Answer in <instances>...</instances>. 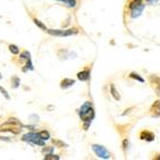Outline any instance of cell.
Returning a JSON list of instances; mask_svg holds the SVG:
<instances>
[{
	"instance_id": "6da1fadb",
	"label": "cell",
	"mask_w": 160,
	"mask_h": 160,
	"mask_svg": "<svg viewBox=\"0 0 160 160\" xmlns=\"http://www.w3.org/2000/svg\"><path fill=\"white\" fill-rule=\"evenodd\" d=\"M49 35L52 36H57V37H65V36H72V35H76L78 33L77 28H71V29L66 30H55V29H47L46 30Z\"/></svg>"
},
{
	"instance_id": "7a4b0ae2",
	"label": "cell",
	"mask_w": 160,
	"mask_h": 160,
	"mask_svg": "<svg viewBox=\"0 0 160 160\" xmlns=\"http://www.w3.org/2000/svg\"><path fill=\"white\" fill-rule=\"evenodd\" d=\"M130 8H131V17L132 18H138L139 16L142 14L143 9H145V5L137 0V1H133L130 5Z\"/></svg>"
},
{
	"instance_id": "3957f363",
	"label": "cell",
	"mask_w": 160,
	"mask_h": 160,
	"mask_svg": "<svg viewBox=\"0 0 160 160\" xmlns=\"http://www.w3.org/2000/svg\"><path fill=\"white\" fill-rule=\"evenodd\" d=\"M92 149L95 152L99 158H102V159H109L110 158V152L108 151V149L103 147V145H92Z\"/></svg>"
},
{
	"instance_id": "277c9868",
	"label": "cell",
	"mask_w": 160,
	"mask_h": 160,
	"mask_svg": "<svg viewBox=\"0 0 160 160\" xmlns=\"http://www.w3.org/2000/svg\"><path fill=\"white\" fill-rule=\"evenodd\" d=\"M150 112H151V116H155V118H158V116H160V100L156 101V102H155V103L151 105Z\"/></svg>"
},
{
	"instance_id": "5b68a950",
	"label": "cell",
	"mask_w": 160,
	"mask_h": 160,
	"mask_svg": "<svg viewBox=\"0 0 160 160\" xmlns=\"http://www.w3.org/2000/svg\"><path fill=\"white\" fill-rule=\"evenodd\" d=\"M140 139L151 142L155 140V134L152 132H150V131H142L141 133H140Z\"/></svg>"
},
{
	"instance_id": "8992f818",
	"label": "cell",
	"mask_w": 160,
	"mask_h": 160,
	"mask_svg": "<svg viewBox=\"0 0 160 160\" xmlns=\"http://www.w3.org/2000/svg\"><path fill=\"white\" fill-rule=\"evenodd\" d=\"M77 78L82 82H85L90 78V71L89 70H84V71H81L77 73Z\"/></svg>"
},
{
	"instance_id": "52a82bcc",
	"label": "cell",
	"mask_w": 160,
	"mask_h": 160,
	"mask_svg": "<svg viewBox=\"0 0 160 160\" xmlns=\"http://www.w3.org/2000/svg\"><path fill=\"white\" fill-rule=\"evenodd\" d=\"M37 139H41L39 136H38V133H27L22 137L24 141H28V142H34L35 140H37Z\"/></svg>"
},
{
	"instance_id": "ba28073f",
	"label": "cell",
	"mask_w": 160,
	"mask_h": 160,
	"mask_svg": "<svg viewBox=\"0 0 160 160\" xmlns=\"http://www.w3.org/2000/svg\"><path fill=\"white\" fill-rule=\"evenodd\" d=\"M73 84H75L74 80H72V78H65V80H63V81L60 82V87H62V89H67V87L72 86Z\"/></svg>"
},
{
	"instance_id": "9c48e42d",
	"label": "cell",
	"mask_w": 160,
	"mask_h": 160,
	"mask_svg": "<svg viewBox=\"0 0 160 160\" xmlns=\"http://www.w3.org/2000/svg\"><path fill=\"white\" fill-rule=\"evenodd\" d=\"M110 91H111V95L113 96V99L116 101H120V99H121V96H120L119 92L116 91V86H114V84H111V86H110Z\"/></svg>"
},
{
	"instance_id": "30bf717a",
	"label": "cell",
	"mask_w": 160,
	"mask_h": 160,
	"mask_svg": "<svg viewBox=\"0 0 160 160\" xmlns=\"http://www.w3.org/2000/svg\"><path fill=\"white\" fill-rule=\"evenodd\" d=\"M93 108V105H92V103L91 102H85L84 104L81 106V109H80V114H82V113H85V112H87L90 110V109Z\"/></svg>"
},
{
	"instance_id": "8fae6325",
	"label": "cell",
	"mask_w": 160,
	"mask_h": 160,
	"mask_svg": "<svg viewBox=\"0 0 160 160\" xmlns=\"http://www.w3.org/2000/svg\"><path fill=\"white\" fill-rule=\"evenodd\" d=\"M150 82L152 83L153 85L156 86V89L160 92V77L158 76H150Z\"/></svg>"
},
{
	"instance_id": "7c38bea8",
	"label": "cell",
	"mask_w": 160,
	"mask_h": 160,
	"mask_svg": "<svg viewBox=\"0 0 160 160\" xmlns=\"http://www.w3.org/2000/svg\"><path fill=\"white\" fill-rule=\"evenodd\" d=\"M38 136H39V138L41 139V140H48L49 138H51V134H49V132L47 130H43L41 131V132H38Z\"/></svg>"
},
{
	"instance_id": "4fadbf2b",
	"label": "cell",
	"mask_w": 160,
	"mask_h": 160,
	"mask_svg": "<svg viewBox=\"0 0 160 160\" xmlns=\"http://www.w3.org/2000/svg\"><path fill=\"white\" fill-rule=\"evenodd\" d=\"M33 21L35 22V25H36L37 27H39V28H41V30H45V31L47 30V27L45 26V25L41 21V20H38L37 18H34V19H33Z\"/></svg>"
},
{
	"instance_id": "5bb4252c",
	"label": "cell",
	"mask_w": 160,
	"mask_h": 160,
	"mask_svg": "<svg viewBox=\"0 0 160 160\" xmlns=\"http://www.w3.org/2000/svg\"><path fill=\"white\" fill-rule=\"evenodd\" d=\"M62 1H63L66 6H68V7H71V8H74L75 6H76V0H62Z\"/></svg>"
},
{
	"instance_id": "9a60e30c",
	"label": "cell",
	"mask_w": 160,
	"mask_h": 160,
	"mask_svg": "<svg viewBox=\"0 0 160 160\" xmlns=\"http://www.w3.org/2000/svg\"><path fill=\"white\" fill-rule=\"evenodd\" d=\"M11 82H12V87L17 89L19 86V84H20V80L18 77H16V76H14V77L11 78Z\"/></svg>"
},
{
	"instance_id": "2e32d148",
	"label": "cell",
	"mask_w": 160,
	"mask_h": 160,
	"mask_svg": "<svg viewBox=\"0 0 160 160\" xmlns=\"http://www.w3.org/2000/svg\"><path fill=\"white\" fill-rule=\"evenodd\" d=\"M9 51H10L12 54H15V55L19 54V48H18V46H16V45H9Z\"/></svg>"
},
{
	"instance_id": "e0dca14e",
	"label": "cell",
	"mask_w": 160,
	"mask_h": 160,
	"mask_svg": "<svg viewBox=\"0 0 160 160\" xmlns=\"http://www.w3.org/2000/svg\"><path fill=\"white\" fill-rule=\"evenodd\" d=\"M45 160H58L60 159V157L58 156H55V155H53V153H48V155H45Z\"/></svg>"
},
{
	"instance_id": "ac0fdd59",
	"label": "cell",
	"mask_w": 160,
	"mask_h": 160,
	"mask_svg": "<svg viewBox=\"0 0 160 160\" xmlns=\"http://www.w3.org/2000/svg\"><path fill=\"white\" fill-rule=\"evenodd\" d=\"M130 77H131V78H134V80H137V81H139L140 83H143V82H145V80H143L142 77H140V76H139V74H137V73H131V74H130Z\"/></svg>"
},
{
	"instance_id": "d6986e66",
	"label": "cell",
	"mask_w": 160,
	"mask_h": 160,
	"mask_svg": "<svg viewBox=\"0 0 160 160\" xmlns=\"http://www.w3.org/2000/svg\"><path fill=\"white\" fill-rule=\"evenodd\" d=\"M20 58H22V60H29L30 58V53L27 52V51L22 52L21 54H20Z\"/></svg>"
},
{
	"instance_id": "ffe728a7",
	"label": "cell",
	"mask_w": 160,
	"mask_h": 160,
	"mask_svg": "<svg viewBox=\"0 0 160 160\" xmlns=\"http://www.w3.org/2000/svg\"><path fill=\"white\" fill-rule=\"evenodd\" d=\"M6 124H20V122L15 118H11V119H8L6 121Z\"/></svg>"
},
{
	"instance_id": "44dd1931",
	"label": "cell",
	"mask_w": 160,
	"mask_h": 160,
	"mask_svg": "<svg viewBox=\"0 0 160 160\" xmlns=\"http://www.w3.org/2000/svg\"><path fill=\"white\" fill-rule=\"evenodd\" d=\"M53 150H54V147H49V148H47V147H44V149H43V153L44 155H48V153H52Z\"/></svg>"
},
{
	"instance_id": "7402d4cb",
	"label": "cell",
	"mask_w": 160,
	"mask_h": 160,
	"mask_svg": "<svg viewBox=\"0 0 160 160\" xmlns=\"http://www.w3.org/2000/svg\"><path fill=\"white\" fill-rule=\"evenodd\" d=\"M53 142H54L55 145H60V148H66V147H67L66 143H64V142L60 141V140H53Z\"/></svg>"
},
{
	"instance_id": "603a6c76",
	"label": "cell",
	"mask_w": 160,
	"mask_h": 160,
	"mask_svg": "<svg viewBox=\"0 0 160 160\" xmlns=\"http://www.w3.org/2000/svg\"><path fill=\"white\" fill-rule=\"evenodd\" d=\"M0 92H1V93L4 94L5 97H6L7 100H9V99H10V95L8 94V92H7V91H6V90L4 89V87H2V86H0Z\"/></svg>"
},
{
	"instance_id": "cb8c5ba5",
	"label": "cell",
	"mask_w": 160,
	"mask_h": 160,
	"mask_svg": "<svg viewBox=\"0 0 160 160\" xmlns=\"http://www.w3.org/2000/svg\"><path fill=\"white\" fill-rule=\"evenodd\" d=\"M27 68H28V70H30V71H31V70H33L34 67H33V64H31V60H30V58L29 60H27Z\"/></svg>"
},
{
	"instance_id": "d4e9b609",
	"label": "cell",
	"mask_w": 160,
	"mask_h": 160,
	"mask_svg": "<svg viewBox=\"0 0 160 160\" xmlns=\"http://www.w3.org/2000/svg\"><path fill=\"white\" fill-rule=\"evenodd\" d=\"M129 145V142H128V140L126 139V140L123 141V150H124V151L127 150V145Z\"/></svg>"
},
{
	"instance_id": "484cf974",
	"label": "cell",
	"mask_w": 160,
	"mask_h": 160,
	"mask_svg": "<svg viewBox=\"0 0 160 160\" xmlns=\"http://www.w3.org/2000/svg\"><path fill=\"white\" fill-rule=\"evenodd\" d=\"M0 78H2V76H1V75H0Z\"/></svg>"
},
{
	"instance_id": "4316f807",
	"label": "cell",
	"mask_w": 160,
	"mask_h": 160,
	"mask_svg": "<svg viewBox=\"0 0 160 160\" xmlns=\"http://www.w3.org/2000/svg\"><path fill=\"white\" fill-rule=\"evenodd\" d=\"M138 1H140V0H138Z\"/></svg>"
}]
</instances>
